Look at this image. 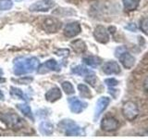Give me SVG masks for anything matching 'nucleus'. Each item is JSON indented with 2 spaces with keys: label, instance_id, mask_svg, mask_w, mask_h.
Instances as JSON below:
<instances>
[{
  "label": "nucleus",
  "instance_id": "a878e982",
  "mask_svg": "<svg viewBox=\"0 0 148 139\" xmlns=\"http://www.w3.org/2000/svg\"><path fill=\"white\" fill-rule=\"evenodd\" d=\"M12 7L13 2L11 0H0V10H8Z\"/></svg>",
  "mask_w": 148,
  "mask_h": 139
},
{
  "label": "nucleus",
  "instance_id": "39448f33",
  "mask_svg": "<svg viewBox=\"0 0 148 139\" xmlns=\"http://www.w3.org/2000/svg\"><path fill=\"white\" fill-rule=\"evenodd\" d=\"M62 26V23L57 18L54 17H47L42 22V27L43 29L49 34H55L60 30Z\"/></svg>",
  "mask_w": 148,
  "mask_h": 139
},
{
  "label": "nucleus",
  "instance_id": "7ed1b4c3",
  "mask_svg": "<svg viewBox=\"0 0 148 139\" xmlns=\"http://www.w3.org/2000/svg\"><path fill=\"white\" fill-rule=\"evenodd\" d=\"M58 126L60 131H62L67 136H78L82 134V129L81 126H79L72 120H62Z\"/></svg>",
  "mask_w": 148,
  "mask_h": 139
},
{
  "label": "nucleus",
  "instance_id": "5701e85b",
  "mask_svg": "<svg viewBox=\"0 0 148 139\" xmlns=\"http://www.w3.org/2000/svg\"><path fill=\"white\" fill-rule=\"evenodd\" d=\"M10 95L12 96H15V97H18V98H20V99L27 101L25 95L23 94V91L21 89H20V88H18V87H14V86L10 87Z\"/></svg>",
  "mask_w": 148,
  "mask_h": 139
},
{
  "label": "nucleus",
  "instance_id": "f8f14e48",
  "mask_svg": "<svg viewBox=\"0 0 148 139\" xmlns=\"http://www.w3.org/2000/svg\"><path fill=\"white\" fill-rule=\"evenodd\" d=\"M118 58L122 66L127 70L132 69L135 64V58L131 53L127 52L126 50L122 51L119 55H118Z\"/></svg>",
  "mask_w": 148,
  "mask_h": 139
},
{
  "label": "nucleus",
  "instance_id": "9b49d317",
  "mask_svg": "<svg viewBox=\"0 0 148 139\" xmlns=\"http://www.w3.org/2000/svg\"><path fill=\"white\" fill-rule=\"evenodd\" d=\"M94 37H95V39L100 44H108L110 39L108 30L102 25H98L95 28Z\"/></svg>",
  "mask_w": 148,
  "mask_h": 139
},
{
  "label": "nucleus",
  "instance_id": "bb28decb",
  "mask_svg": "<svg viewBox=\"0 0 148 139\" xmlns=\"http://www.w3.org/2000/svg\"><path fill=\"white\" fill-rule=\"evenodd\" d=\"M140 29L143 34L148 35V17L143 18L140 21Z\"/></svg>",
  "mask_w": 148,
  "mask_h": 139
},
{
  "label": "nucleus",
  "instance_id": "0eeeda50",
  "mask_svg": "<svg viewBox=\"0 0 148 139\" xmlns=\"http://www.w3.org/2000/svg\"><path fill=\"white\" fill-rule=\"evenodd\" d=\"M100 126L103 131L110 133V132H114L116 130H118L119 123V120L116 118L112 117V116H106V117L102 120Z\"/></svg>",
  "mask_w": 148,
  "mask_h": 139
},
{
  "label": "nucleus",
  "instance_id": "2f4dec72",
  "mask_svg": "<svg viewBox=\"0 0 148 139\" xmlns=\"http://www.w3.org/2000/svg\"><path fill=\"white\" fill-rule=\"evenodd\" d=\"M143 87L145 88V90L148 91V78H146V79H145V83H143Z\"/></svg>",
  "mask_w": 148,
  "mask_h": 139
},
{
  "label": "nucleus",
  "instance_id": "aec40b11",
  "mask_svg": "<svg viewBox=\"0 0 148 139\" xmlns=\"http://www.w3.org/2000/svg\"><path fill=\"white\" fill-rule=\"evenodd\" d=\"M141 0H122L123 7L127 11H134L139 7Z\"/></svg>",
  "mask_w": 148,
  "mask_h": 139
},
{
  "label": "nucleus",
  "instance_id": "393cba45",
  "mask_svg": "<svg viewBox=\"0 0 148 139\" xmlns=\"http://www.w3.org/2000/svg\"><path fill=\"white\" fill-rule=\"evenodd\" d=\"M86 77L84 78V80H85V82L87 83H89L90 85H92V86H95V83H96V82H97V77H96V75L94 73V72H90V73H88V74H86L85 75Z\"/></svg>",
  "mask_w": 148,
  "mask_h": 139
},
{
  "label": "nucleus",
  "instance_id": "412c9836",
  "mask_svg": "<svg viewBox=\"0 0 148 139\" xmlns=\"http://www.w3.org/2000/svg\"><path fill=\"white\" fill-rule=\"evenodd\" d=\"M78 90L80 92V95L83 98H92V91L90 90V88L88 87L84 83H80L78 85Z\"/></svg>",
  "mask_w": 148,
  "mask_h": 139
},
{
  "label": "nucleus",
  "instance_id": "c85d7f7f",
  "mask_svg": "<svg viewBox=\"0 0 148 139\" xmlns=\"http://www.w3.org/2000/svg\"><path fill=\"white\" fill-rule=\"evenodd\" d=\"M105 83L108 87H114L119 85V81L116 80L115 78H108V79H106L105 80Z\"/></svg>",
  "mask_w": 148,
  "mask_h": 139
},
{
  "label": "nucleus",
  "instance_id": "dca6fc26",
  "mask_svg": "<svg viewBox=\"0 0 148 139\" xmlns=\"http://www.w3.org/2000/svg\"><path fill=\"white\" fill-rule=\"evenodd\" d=\"M71 45L72 49L78 54L84 53L86 51V49H87L86 44L84 43V41H82V39H76V40L72 41Z\"/></svg>",
  "mask_w": 148,
  "mask_h": 139
},
{
  "label": "nucleus",
  "instance_id": "7c9ffc66",
  "mask_svg": "<svg viewBox=\"0 0 148 139\" xmlns=\"http://www.w3.org/2000/svg\"><path fill=\"white\" fill-rule=\"evenodd\" d=\"M5 82V79L3 78V71L2 69H0V83Z\"/></svg>",
  "mask_w": 148,
  "mask_h": 139
},
{
  "label": "nucleus",
  "instance_id": "4be33fe9",
  "mask_svg": "<svg viewBox=\"0 0 148 139\" xmlns=\"http://www.w3.org/2000/svg\"><path fill=\"white\" fill-rule=\"evenodd\" d=\"M71 72L73 74H77V75H80V76H85L86 74L92 72V71L89 69H87L85 66H83V65H77V66L73 67L71 69Z\"/></svg>",
  "mask_w": 148,
  "mask_h": 139
},
{
  "label": "nucleus",
  "instance_id": "6e6552de",
  "mask_svg": "<svg viewBox=\"0 0 148 139\" xmlns=\"http://www.w3.org/2000/svg\"><path fill=\"white\" fill-rule=\"evenodd\" d=\"M38 73L40 74H45L51 72H60V66L58 65V63L56 61L55 59H48L46 60L45 62H44L43 64L39 65L38 69Z\"/></svg>",
  "mask_w": 148,
  "mask_h": 139
},
{
  "label": "nucleus",
  "instance_id": "cd10ccee",
  "mask_svg": "<svg viewBox=\"0 0 148 139\" xmlns=\"http://www.w3.org/2000/svg\"><path fill=\"white\" fill-rule=\"evenodd\" d=\"M32 80H34V78H32V77H27V76L21 77L20 79H18V80H16V79H13L14 82L20 83L21 85H28V83H30L31 82H32Z\"/></svg>",
  "mask_w": 148,
  "mask_h": 139
},
{
  "label": "nucleus",
  "instance_id": "a211bd4d",
  "mask_svg": "<svg viewBox=\"0 0 148 139\" xmlns=\"http://www.w3.org/2000/svg\"><path fill=\"white\" fill-rule=\"evenodd\" d=\"M39 131L45 136H51L54 132V125L50 122H42L39 125Z\"/></svg>",
  "mask_w": 148,
  "mask_h": 139
},
{
  "label": "nucleus",
  "instance_id": "ddd939ff",
  "mask_svg": "<svg viewBox=\"0 0 148 139\" xmlns=\"http://www.w3.org/2000/svg\"><path fill=\"white\" fill-rule=\"evenodd\" d=\"M110 103V98L108 96H101L100 98L97 100L96 106H95V120H97L100 115L104 112L108 107Z\"/></svg>",
  "mask_w": 148,
  "mask_h": 139
},
{
  "label": "nucleus",
  "instance_id": "4468645a",
  "mask_svg": "<svg viewBox=\"0 0 148 139\" xmlns=\"http://www.w3.org/2000/svg\"><path fill=\"white\" fill-rule=\"evenodd\" d=\"M102 71H103L104 73L108 74V75H112V74L120 73V72H121V68H120L118 62L111 60V61H108L103 65Z\"/></svg>",
  "mask_w": 148,
  "mask_h": 139
},
{
  "label": "nucleus",
  "instance_id": "423d86ee",
  "mask_svg": "<svg viewBox=\"0 0 148 139\" xmlns=\"http://www.w3.org/2000/svg\"><path fill=\"white\" fill-rule=\"evenodd\" d=\"M56 6V3L52 0H40L32 4L29 10L32 12H46L49 11Z\"/></svg>",
  "mask_w": 148,
  "mask_h": 139
},
{
  "label": "nucleus",
  "instance_id": "9d476101",
  "mask_svg": "<svg viewBox=\"0 0 148 139\" xmlns=\"http://www.w3.org/2000/svg\"><path fill=\"white\" fill-rule=\"evenodd\" d=\"M81 32H82V27L80 25V23L77 21H72V22H69L68 24L65 25L63 34L68 38H72V37H75L78 34H80Z\"/></svg>",
  "mask_w": 148,
  "mask_h": 139
},
{
  "label": "nucleus",
  "instance_id": "f03ea898",
  "mask_svg": "<svg viewBox=\"0 0 148 139\" xmlns=\"http://www.w3.org/2000/svg\"><path fill=\"white\" fill-rule=\"evenodd\" d=\"M0 120L10 129H21L24 126V120L14 112L0 113Z\"/></svg>",
  "mask_w": 148,
  "mask_h": 139
},
{
  "label": "nucleus",
  "instance_id": "473e14b6",
  "mask_svg": "<svg viewBox=\"0 0 148 139\" xmlns=\"http://www.w3.org/2000/svg\"><path fill=\"white\" fill-rule=\"evenodd\" d=\"M5 99V96L3 94V92L1 91V89H0V100H4Z\"/></svg>",
  "mask_w": 148,
  "mask_h": 139
},
{
  "label": "nucleus",
  "instance_id": "6ab92c4d",
  "mask_svg": "<svg viewBox=\"0 0 148 139\" xmlns=\"http://www.w3.org/2000/svg\"><path fill=\"white\" fill-rule=\"evenodd\" d=\"M17 109L21 111V112L27 117L28 119H30L31 120L34 122V114L32 112V109H31V107L28 105V104H17Z\"/></svg>",
  "mask_w": 148,
  "mask_h": 139
},
{
  "label": "nucleus",
  "instance_id": "f3484780",
  "mask_svg": "<svg viewBox=\"0 0 148 139\" xmlns=\"http://www.w3.org/2000/svg\"><path fill=\"white\" fill-rule=\"evenodd\" d=\"M82 61L84 64L92 68H97L102 63V59L99 57H96V56H87V57L82 58Z\"/></svg>",
  "mask_w": 148,
  "mask_h": 139
},
{
  "label": "nucleus",
  "instance_id": "20e7f679",
  "mask_svg": "<svg viewBox=\"0 0 148 139\" xmlns=\"http://www.w3.org/2000/svg\"><path fill=\"white\" fill-rule=\"evenodd\" d=\"M122 114L128 120H135L139 115V108L136 103L132 101L125 102L122 106Z\"/></svg>",
  "mask_w": 148,
  "mask_h": 139
},
{
  "label": "nucleus",
  "instance_id": "f257e3e1",
  "mask_svg": "<svg viewBox=\"0 0 148 139\" xmlns=\"http://www.w3.org/2000/svg\"><path fill=\"white\" fill-rule=\"evenodd\" d=\"M40 65L39 59L34 57L18 58L14 61L13 72L16 75H24V74L32 73L38 69Z\"/></svg>",
  "mask_w": 148,
  "mask_h": 139
},
{
  "label": "nucleus",
  "instance_id": "b1692460",
  "mask_svg": "<svg viewBox=\"0 0 148 139\" xmlns=\"http://www.w3.org/2000/svg\"><path fill=\"white\" fill-rule=\"evenodd\" d=\"M61 87L63 91L66 93L67 95H72L75 93V89H74V86L72 85V83L69 81H65L61 83Z\"/></svg>",
  "mask_w": 148,
  "mask_h": 139
},
{
  "label": "nucleus",
  "instance_id": "c756f323",
  "mask_svg": "<svg viewBox=\"0 0 148 139\" xmlns=\"http://www.w3.org/2000/svg\"><path fill=\"white\" fill-rule=\"evenodd\" d=\"M126 29L131 30L132 32H135L136 31V27H135V25H134V23H130V24L126 27Z\"/></svg>",
  "mask_w": 148,
  "mask_h": 139
},
{
  "label": "nucleus",
  "instance_id": "2eb2a0df",
  "mask_svg": "<svg viewBox=\"0 0 148 139\" xmlns=\"http://www.w3.org/2000/svg\"><path fill=\"white\" fill-rule=\"evenodd\" d=\"M61 96H62V93L58 86L52 87L45 93L46 101L51 102V103H54V102L58 101V99L61 98Z\"/></svg>",
  "mask_w": 148,
  "mask_h": 139
},
{
  "label": "nucleus",
  "instance_id": "1a4fd4ad",
  "mask_svg": "<svg viewBox=\"0 0 148 139\" xmlns=\"http://www.w3.org/2000/svg\"><path fill=\"white\" fill-rule=\"evenodd\" d=\"M68 102L69 105V109H71L73 113H81L82 112L87 108V103L84 101H82L81 99H79L76 96H72V97H69Z\"/></svg>",
  "mask_w": 148,
  "mask_h": 139
}]
</instances>
